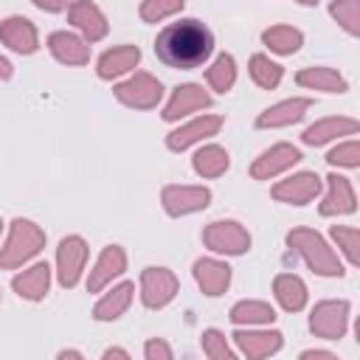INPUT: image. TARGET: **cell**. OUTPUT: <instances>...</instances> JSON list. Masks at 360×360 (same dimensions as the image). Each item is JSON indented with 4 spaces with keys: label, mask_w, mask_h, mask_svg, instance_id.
Returning a JSON list of instances; mask_svg holds the SVG:
<instances>
[{
    "label": "cell",
    "mask_w": 360,
    "mask_h": 360,
    "mask_svg": "<svg viewBox=\"0 0 360 360\" xmlns=\"http://www.w3.org/2000/svg\"><path fill=\"white\" fill-rule=\"evenodd\" d=\"M332 239H335V245L340 248V253L346 256V262L352 264V267H357L360 264V250H357V245H360V233H357V228H349V225H332Z\"/></svg>",
    "instance_id": "cell-34"
},
{
    "label": "cell",
    "mask_w": 360,
    "mask_h": 360,
    "mask_svg": "<svg viewBox=\"0 0 360 360\" xmlns=\"http://www.w3.org/2000/svg\"><path fill=\"white\" fill-rule=\"evenodd\" d=\"M68 20H70V25L76 31H82V37L87 42H98L110 31V22H107L104 11L93 0H73L68 6Z\"/></svg>",
    "instance_id": "cell-11"
},
{
    "label": "cell",
    "mask_w": 360,
    "mask_h": 360,
    "mask_svg": "<svg viewBox=\"0 0 360 360\" xmlns=\"http://www.w3.org/2000/svg\"><path fill=\"white\" fill-rule=\"evenodd\" d=\"M205 82L211 90L217 93H228L233 84H236V62L231 53H219L214 59V65L205 70Z\"/></svg>",
    "instance_id": "cell-32"
},
{
    "label": "cell",
    "mask_w": 360,
    "mask_h": 360,
    "mask_svg": "<svg viewBox=\"0 0 360 360\" xmlns=\"http://www.w3.org/2000/svg\"><path fill=\"white\" fill-rule=\"evenodd\" d=\"M59 357H62V360H68V357H82V352H76V349H65V352H59Z\"/></svg>",
    "instance_id": "cell-43"
},
{
    "label": "cell",
    "mask_w": 360,
    "mask_h": 360,
    "mask_svg": "<svg viewBox=\"0 0 360 360\" xmlns=\"http://www.w3.org/2000/svg\"><path fill=\"white\" fill-rule=\"evenodd\" d=\"M0 231H3V222H0Z\"/></svg>",
    "instance_id": "cell-45"
},
{
    "label": "cell",
    "mask_w": 360,
    "mask_h": 360,
    "mask_svg": "<svg viewBox=\"0 0 360 360\" xmlns=\"http://www.w3.org/2000/svg\"><path fill=\"white\" fill-rule=\"evenodd\" d=\"M298 160H301V152H298L292 143H276V146L264 149V152L253 160L250 177H253V180H270V177H276V174L292 169Z\"/></svg>",
    "instance_id": "cell-13"
},
{
    "label": "cell",
    "mask_w": 360,
    "mask_h": 360,
    "mask_svg": "<svg viewBox=\"0 0 360 360\" xmlns=\"http://www.w3.org/2000/svg\"><path fill=\"white\" fill-rule=\"evenodd\" d=\"M160 202L169 217H186V214L208 208L211 191L205 186H166L160 191Z\"/></svg>",
    "instance_id": "cell-9"
},
{
    "label": "cell",
    "mask_w": 360,
    "mask_h": 360,
    "mask_svg": "<svg viewBox=\"0 0 360 360\" xmlns=\"http://www.w3.org/2000/svg\"><path fill=\"white\" fill-rule=\"evenodd\" d=\"M262 42H264L273 53L290 56V53H295V51L304 45V34H301L298 28H292V25H270V28L262 34Z\"/></svg>",
    "instance_id": "cell-30"
},
{
    "label": "cell",
    "mask_w": 360,
    "mask_h": 360,
    "mask_svg": "<svg viewBox=\"0 0 360 360\" xmlns=\"http://www.w3.org/2000/svg\"><path fill=\"white\" fill-rule=\"evenodd\" d=\"M11 62L6 59V56H0V82H6V79H11Z\"/></svg>",
    "instance_id": "cell-41"
},
{
    "label": "cell",
    "mask_w": 360,
    "mask_h": 360,
    "mask_svg": "<svg viewBox=\"0 0 360 360\" xmlns=\"http://www.w3.org/2000/svg\"><path fill=\"white\" fill-rule=\"evenodd\" d=\"M11 290L25 301H42L51 290V267L48 262H37L28 270L17 273L11 278Z\"/></svg>",
    "instance_id": "cell-22"
},
{
    "label": "cell",
    "mask_w": 360,
    "mask_h": 360,
    "mask_svg": "<svg viewBox=\"0 0 360 360\" xmlns=\"http://www.w3.org/2000/svg\"><path fill=\"white\" fill-rule=\"evenodd\" d=\"M191 166H194V172H197L200 177H219V174L228 172L231 158H228V152H225L222 146L208 143V146H200V149L194 152Z\"/></svg>",
    "instance_id": "cell-28"
},
{
    "label": "cell",
    "mask_w": 360,
    "mask_h": 360,
    "mask_svg": "<svg viewBox=\"0 0 360 360\" xmlns=\"http://www.w3.org/2000/svg\"><path fill=\"white\" fill-rule=\"evenodd\" d=\"M250 79L262 87V90H276L284 79V68L278 62H273L264 53H253L250 56Z\"/></svg>",
    "instance_id": "cell-31"
},
{
    "label": "cell",
    "mask_w": 360,
    "mask_h": 360,
    "mask_svg": "<svg viewBox=\"0 0 360 360\" xmlns=\"http://www.w3.org/2000/svg\"><path fill=\"white\" fill-rule=\"evenodd\" d=\"M329 14L338 20V25L346 34H352V37L360 34V0H332Z\"/></svg>",
    "instance_id": "cell-33"
},
{
    "label": "cell",
    "mask_w": 360,
    "mask_h": 360,
    "mask_svg": "<svg viewBox=\"0 0 360 360\" xmlns=\"http://www.w3.org/2000/svg\"><path fill=\"white\" fill-rule=\"evenodd\" d=\"M87 242L82 236H65L56 248V278L65 290L76 287L82 273H84V264H87Z\"/></svg>",
    "instance_id": "cell-7"
},
{
    "label": "cell",
    "mask_w": 360,
    "mask_h": 360,
    "mask_svg": "<svg viewBox=\"0 0 360 360\" xmlns=\"http://www.w3.org/2000/svg\"><path fill=\"white\" fill-rule=\"evenodd\" d=\"M42 248H45V231L31 219L17 217L8 228L6 245L0 248V267L3 270H17L25 262H31Z\"/></svg>",
    "instance_id": "cell-3"
},
{
    "label": "cell",
    "mask_w": 360,
    "mask_h": 360,
    "mask_svg": "<svg viewBox=\"0 0 360 360\" xmlns=\"http://www.w3.org/2000/svg\"><path fill=\"white\" fill-rule=\"evenodd\" d=\"M112 96L124 104V107H132V110H152L160 104L163 98V84L146 73V70H138L135 76H129L127 82L115 84L112 87Z\"/></svg>",
    "instance_id": "cell-4"
},
{
    "label": "cell",
    "mask_w": 360,
    "mask_h": 360,
    "mask_svg": "<svg viewBox=\"0 0 360 360\" xmlns=\"http://www.w3.org/2000/svg\"><path fill=\"white\" fill-rule=\"evenodd\" d=\"M202 352L211 357V360H233L236 352L228 346L225 335L219 329H205L202 332Z\"/></svg>",
    "instance_id": "cell-37"
},
{
    "label": "cell",
    "mask_w": 360,
    "mask_h": 360,
    "mask_svg": "<svg viewBox=\"0 0 360 360\" xmlns=\"http://www.w3.org/2000/svg\"><path fill=\"white\" fill-rule=\"evenodd\" d=\"M138 62H141V48L138 45H118V48H110L98 56L96 73H98V79H115V76L129 73L132 68H138Z\"/></svg>",
    "instance_id": "cell-24"
},
{
    "label": "cell",
    "mask_w": 360,
    "mask_h": 360,
    "mask_svg": "<svg viewBox=\"0 0 360 360\" xmlns=\"http://www.w3.org/2000/svg\"><path fill=\"white\" fill-rule=\"evenodd\" d=\"M205 107H211V96L202 90V84L188 82V84H180L172 93V98H169V104L163 110V121H180L183 115L205 110Z\"/></svg>",
    "instance_id": "cell-19"
},
{
    "label": "cell",
    "mask_w": 360,
    "mask_h": 360,
    "mask_svg": "<svg viewBox=\"0 0 360 360\" xmlns=\"http://www.w3.org/2000/svg\"><path fill=\"white\" fill-rule=\"evenodd\" d=\"M219 127H222V115H200V118L172 129L166 135V146L172 152H183V149H188V146H194L205 138H214L219 132Z\"/></svg>",
    "instance_id": "cell-12"
},
{
    "label": "cell",
    "mask_w": 360,
    "mask_h": 360,
    "mask_svg": "<svg viewBox=\"0 0 360 360\" xmlns=\"http://www.w3.org/2000/svg\"><path fill=\"white\" fill-rule=\"evenodd\" d=\"M191 273H194V281L200 284V290L211 298L222 295L231 284V267L225 262H217V259H197Z\"/></svg>",
    "instance_id": "cell-23"
},
{
    "label": "cell",
    "mask_w": 360,
    "mask_h": 360,
    "mask_svg": "<svg viewBox=\"0 0 360 360\" xmlns=\"http://www.w3.org/2000/svg\"><path fill=\"white\" fill-rule=\"evenodd\" d=\"M132 295H135V284L132 281H121V284H115L110 292H104L101 298H98V304L93 307V318L96 321H115V318H121L127 309H129V304H132Z\"/></svg>",
    "instance_id": "cell-25"
},
{
    "label": "cell",
    "mask_w": 360,
    "mask_h": 360,
    "mask_svg": "<svg viewBox=\"0 0 360 360\" xmlns=\"http://www.w3.org/2000/svg\"><path fill=\"white\" fill-rule=\"evenodd\" d=\"M295 82L307 90H321V93H346L349 90V82L335 68H323V65L298 70Z\"/></svg>",
    "instance_id": "cell-27"
},
{
    "label": "cell",
    "mask_w": 360,
    "mask_h": 360,
    "mask_svg": "<svg viewBox=\"0 0 360 360\" xmlns=\"http://www.w3.org/2000/svg\"><path fill=\"white\" fill-rule=\"evenodd\" d=\"M309 329L315 338L323 340H340L349 329V301L338 298V301H321L315 304L312 315H309Z\"/></svg>",
    "instance_id": "cell-6"
},
{
    "label": "cell",
    "mask_w": 360,
    "mask_h": 360,
    "mask_svg": "<svg viewBox=\"0 0 360 360\" xmlns=\"http://www.w3.org/2000/svg\"><path fill=\"white\" fill-rule=\"evenodd\" d=\"M124 270H127V253H124V248L121 245H107L98 253L90 276H87V290L90 292H101L107 284H112V278L124 276Z\"/></svg>",
    "instance_id": "cell-14"
},
{
    "label": "cell",
    "mask_w": 360,
    "mask_h": 360,
    "mask_svg": "<svg viewBox=\"0 0 360 360\" xmlns=\"http://www.w3.org/2000/svg\"><path fill=\"white\" fill-rule=\"evenodd\" d=\"M37 8H42V11H51V14H56V11H65L68 6H70V0H31Z\"/></svg>",
    "instance_id": "cell-39"
},
{
    "label": "cell",
    "mask_w": 360,
    "mask_h": 360,
    "mask_svg": "<svg viewBox=\"0 0 360 360\" xmlns=\"http://www.w3.org/2000/svg\"><path fill=\"white\" fill-rule=\"evenodd\" d=\"M301 360H338V357L323 349H307V352H301Z\"/></svg>",
    "instance_id": "cell-40"
},
{
    "label": "cell",
    "mask_w": 360,
    "mask_h": 360,
    "mask_svg": "<svg viewBox=\"0 0 360 360\" xmlns=\"http://www.w3.org/2000/svg\"><path fill=\"white\" fill-rule=\"evenodd\" d=\"M323 188V180L315 174V172H298L281 183L273 186V200L278 202H287V205H307L312 202Z\"/></svg>",
    "instance_id": "cell-10"
},
{
    "label": "cell",
    "mask_w": 360,
    "mask_h": 360,
    "mask_svg": "<svg viewBox=\"0 0 360 360\" xmlns=\"http://www.w3.org/2000/svg\"><path fill=\"white\" fill-rule=\"evenodd\" d=\"M231 321L236 326H262V323H273L276 321V309L267 301H239L231 307Z\"/></svg>",
    "instance_id": "cell-29"
},
{
    "label": "cell",
    "mask_w": 360,
    "mask_h": 360,
    "mask_svg": "<svg viewBox=\"0 0 360 360\" xmlns=\"http://www.w3.org/2000/svg\"><path fill=\"white\" fill-rule=\"evenodd\" d=\"M110 357H121V360H127V357H129V352H127V349L112 346V349H107V352H104V360H110Z\"/></svg>",
    "instance_id": "cell-42"
},
{
    "label": "cell",
    "mask_w": 360,
    "mask_h": 360,
    "mask_svg": "<svg viewBox=\"0 0 360 360\" xmlns=\"http://www.w3.org/2000/svg\"><path fill=\"white\" fill-rule=\"evenodd\" d=\"M0 42L8 45L11 51L22 53V56H31L39 48V34L28 17L14 14V17H6L0 22Z\"/></svg>",
    "instance_id": "cell-17"
},
{
    "label": "cell",
    "mask_w": 360,
    "mask_h": 360,
    "mask_svg": "<svg viewBox=\"0 0 360 360\" xmlns=\"http://www.w3.org/2000/svg\"><path fill=\"white\" fill-rule=\"evenodd\" d=\"M360 129V121L357 118H349V115H332V118H321L315 124H309L304 132H301V141L307 146H321V143H329L340 135H354Z\"/></svg>",
    "instance_id": "cell-20"
},
{
    "label": "cell",
    "mask_w": 360,
    "mask_h": 360,
    "mask_svg": "<svg viewBox=\"0 0 360 360\" xmlns=\"http://www.w3.org/2000/svg\"><path fill=\"white\" fill-rule=\"evenodd\" d=\"M312 107L309 98L304 96H292V98H284L273 107H267L264 112H259L256 118V129H276V127H290V124H298L307 110Z\"/></svg>",
    "instance_id": "cell-18"
},
{
    "label": "cell",
    "mask_w": 360,
    "mask_h": 360,
    "mask_svg": "<svg viewBox=\"0 0 360 360\" xmlns=\"http://www.w3.org/2000/svg\"><path fill=\"white\" fill-rule=\"evenodd\" d=\"M48 48H51L53 59L62 62V65L82 68V65L90 62V45H87V39H82V37H76L70 31H53L48 37Z\"/></svg>",
    "instance_id": "cell-21"
},
{
    "label": "cell",
    "mask_w": 360,
    "mask_h": 360,
    "mask_svg": "<svg viewBox=\"0 0 360 360\" xmlns=\"http://www.w3.org/2000/svg\"><path fill=\"white\" fill-rule=\"evenodd\" d=\"M211 51H214V34L208 31V25H202L194 17L169 22L155 39L158 59L177 70L200 68L211 56Z\"/></svg>",
    "instance_id": "cell-1"
},
{
    "label": "cell",
    "mask_w": 360,
    "mask_h": 360,
    "mask_svg": "<svg viewBox=\"0 0 360 360\" xmlns=\"http://www.w3.org/2000/svg\"><path fill=\"white\" fill-rule=\"evenodd\" d=\"M287 245L307 262V267L318 276H326V278H340L343 276V264L338 259V253L326 245V239L312 231V228H292L287 233Z\"/></svg>",
    "instance_id": "cell-2"
},
{
    "label": "cell",
    "mask_w": 360,
    "mask_h": 360,
    "mask_svg": "<svg viewBox=\"0 0 360 360\" xmlns=\"http://www.w3.org/2000/svg\"><path fill=\"white\" fill-rule=\"evenodd\" d=\"M180 290L177 276L169 267H146L141 273V301L149 309H160L166 307Z\"/></svg>",
    "instance_id": "cell-8"
},
{
    "label": "cell",
    "mask_w": 360,
    "mask_h": 360,
    "mask_svg": "<svg viewBox=\"0 0 360 360\" xmlns=\"http://www.w3.org/2000/svg\"><path fill=\"white\" fill-rule=\"evenodd\" d=\"M273 295H276V301L281 304V309H287V312H301V309L307 307V298H309L307 284H304L295 273H281V276H276V281H273Z\"/></svg>",
    "instance_id": "cell-26"
},
{
    "label": "cell",
    "mask_w": 360,
    "mask_h": 360,
    "mask_svg": "<svg viewBox=\"0 0 360 360\" xmlns=\"http://www.w3.org/2000/svg\"><path fill=\"white\" fill-rule=\"evenodd\" d=\"M298 3H301V6H318L321 0H298Z\"/></svg>",
    "instance_id": "cell-44"
},
{
    "label": "cell",
    "mask_w": 360,
    "mask_h": 360,
    "mask_svg": "<svg viewBox=\"0 0 360 360\" xmlns=\"http://www.w3.org/2000/svg\"><path fill=\"white\" fill-rule=\"evenodd\" d=\"M143 354H146V360H172L174 352L163 338H152V340H146Z\"/></svg>",
    "instance_id": "cell-38"
},
{
    "label": "cell",
    "mask_w": 360,
    "mask_h": 360,
    "mask_svg": "<svg viewBox=\"0 0 360 360\" xmlns=\"http://www.w3.org/2000/svg\"><path fill=\"white\" fill-rule=\"evenodd\" d=\"M329 166H343V169H357L360 166V141H343L326 155Z\"/></svg>",
    "instance_id": "cell-36"
},
{
    "label": "cell",
    "mask_w": 360,
    "mask_h": 360,
    "mask_svg": "<svg viewBox=\"0 0 360 360\" xmlns=\"http://www.w3.org/2000/svg\"><path fill=\"white\" fill-rule=\"evenodd\" d=\"M202 245L214 253L242 256L250 248V233L236 219H217L202 231Z\"/></svg>",
    "instance_id": "cell-5"
},
{
    "label": "cell",
    "mask_w": 360,
    "mask_h": 360,
    "mask_svg": "<svg viewBox=\"0 0 360 360\" xmlns=\"http://www.w3.org/2000/svg\"><path fill=\"white\" fill-rule=\"evenodd\" d=\"M233 343H236V349L248 357V360H262V357H270V354H276L278 349H281V343H284V338H281V332H276V329H239V332H233Z\"/></svg>",
    "instance_id": "cell-15"
},
{
    "label": "cell",
    "mask_w": 360,
    "mask_h": 360,
    "mask_svg": "<svg viewBox=\"0 0 360 360\" xmlns=\"http://www.w3.org/2000/svg\"><path fill=\"white\" fill-rule=\"evenodd\" d=\"M354 208H357V197L349 177L332 172L326 177V197L321 202V217H346L354 214Z\"/></svg>",
    "instance_id": "cell-16"
},
{
    "label": "cell",
    "mask_w": 360,
    "mask_h": 360,
    "mask_svg": "<svg viewBox=\"0 0 360 360\" xmlns=\"http://www.w3.org/2000/svg\"><path fill=\"white\" fill-rule=\"evenodd\" d=\"M183 6H186V0H143L138 14L143 22H160V20L183 11Z\"/></svg>",
    "instance_id": "cell-35"
}]
</instances>
